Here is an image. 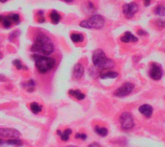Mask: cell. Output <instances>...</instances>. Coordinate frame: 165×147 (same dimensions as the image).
<instances>
[{"mask_svg": "<svg viewBox=\"0 0 165 147\" xmlns=\"http://www.w3.org/2000/svg\"><path fill=\"white\" fill-rule=\"evenodd\" d=\"M31 50L33 52L43 54V56H47V55L53 52L54 46L52 41L49 40L47 36L44 34H39L34 41V44L32 45Z\"/></svg>", "mask_w": 165, "mask_h": 147, "instance_id": "obj_1", "label": "cell"}, {"mask_svg": "<svg viewBox=\"0 0 165 147\" xmlns=\"http://www.w3.org/2000/svg\"><path fill=\"white\" fill-rule=\"evenodd\" d=\"M92 61H93V63L96 67L102 70L110 69V68H112L115 66V63H114L111 59H108L102 49H97L93 53Z\"/></svg>", "mask_w": 165, "mask_h": 147, "instance_id": "obj_2", "label": "cell"}, {"mask_svg": "<svg viewBox=\"0 0 165 147\" xmlns=\"http://www.w3.org/2000/svg\"><path fill=\"white\" fill-rule=\"evenodd\" d=\"M33 59H35L36 67L41 73H47L49 70H51L55 66V60L49 58L47 56H43V55L36 54L33 55Z\"/></svg>", "mask_w": 165, "mask_h": 147, "instance_id": "obj_3", "label": "cell"}, {"mask_svg": "<svg viewBox=\"0 0 165 147\" xmlns=\"http://www.w3.org/2000/svg\"><path fill=\"white\" fill-rule=\"evenodd\" d=\"M105 20L102 16L95 15L90 18L80 22V26L87 29H102L104 26Z\"/></svg>", "mask_w": 165, "mask_h": 147, "instance_id": "obj_4", "label": "cell"}, {"mask_svg": "<svg viewBox=\"0 0 165 147\" xmlns=\"http://www.w3.org/2000/svg\"><path fill=\"white\" fill-rule=\"evenodd\" d=\"M120 123L121 127L124 130H130L134 126V120L132 114L128 112L123 113L120 116Z\"/></svg>", "mask_w": 165, "mask_h": 147, "instance_id": "obj_5", "label": "cell"}, {"mask_svg": "<svg viewBox=\"0 0 165 147\" xmlns=\"http://www.w3.org/2000/svg\"><path fill=\"white\" fill-rule=\"evenodd\" d=\"M20 137V133L13 128H0V140H4L5 139L13 140L18 139Z\"/></svg>", "mask_w": 165, "mask_h": 147, "instance_id": "obj_6", "label": "cell"}, {"mask_svg": "<svg viewBox=\"0 0 165 147\" xmlns=\"http://www.w3.org/2000/svg\"><path fill=\"white\" fill-rule=\"evenodd\" d=\"M133 89H134L133 84H131L130 82H126L124 83L120 88H118L115 90L114 94H115V96H118V97H125V96L130 94Z\"/></svg>", "mask_w": 165, "mask_h": 147, "instance_id": "obj_7", "label": "cell"}, {"mask_svg": "<svg viewBox=\"0 0 165 147\" xmlns=\"http://www.w3.org/2000/svg\"><path fill=\"white\" fill-rule=\"evenodd\" d=\"M137 12H138V5H137L135 2L127 3L123 6L124 16H125L127 18H128V19H130V18L133 17Z\"/></svg>", "mask_w": 165, "mask_h": 147, "instance_id": "obj_8", "label": "cell"}, {"mask_svg": "<svg viewBox=\"0 0 165 147\" xmlns=\"http://www.w3.org/2000/svg\"><path fill=\"white\" fill-rule=\"evenodd\" d=\"M162 74L163 72H162L161 66L157 63H153L152 65H151V69L149 72L150 77L154 80H160L162 77Z\"/></svg>", "mask_w": 165, "mask_h": 147, "instance_id": "obj_9", "label": "cell"}, {"mask_svg": "<svg viewBox=\"0 0 165 147\" xmlns=\"http://www.w3.org/2000/svg\"><path fill=\"white\" fill-rule=\"evenodd\" d=\"M139 112L143 114L144 116L149 118V117L152 116V114H153V107L149 104L141 105V106L139 107Z\"/></svg>", "mask_w": 165, "mask_h": 147, "instance_id": "obj_10", "label": "cell"}, {"mask_svg": "<svg viewBox=\"0 0 165 147\" xmlns=\"http://www.w3.org/2000/svg\"><path fill=\"white\" fill-rule=\"evenodd\" d=\"M137 40H138V38L135 37L132 33H130V32H126V33L121 37V41H123V43H136Z\"/></svg>", "mask_w": 165, "mask_h": 147, "instance_id": "obj_11", "label": "cell"}, {"mask_svg": "<svg viewBox=\"0 0 165 147\" xmlns=\"http://www.w3.org/2000/svg\"><path fill=\"white\" fill-rule=\"evenodd\" d=\"M84 74V67L81 63H76L73 67V71H72V75L75 79H80V78L83 76Z\"/></svg>", "mask_w": 165, "mask_h": 147, "instance_id": "obj_12", "label": "cell"}, {"mask_svg": "<svg viewBox=\"0 0 165 147\" xmlns=\"http://www.w3.org/2000/svg\"><path fill=\"white\" fill-rule=\"evenodd\" d=\"M99 77L102 78V79H108V78H110V79H114V78H117L118 77V73L115 72V71H102V73H100Z\"/></svg>", "mask_w": 165, "mask_h": 147, "instance_id": "obj_13", "label": "cell"}, {"mask_svg": "<svg viewBox=\"0 0 165 147\" xmlns=\"http://www.w3.org/2000/svg\"><path fill=\"white\" fill-rule=\"evenodd\" d=\"M49 16H50V19H51L53 24H58L59 21H60V19H61V16L59 15L56 11H51Z\"/></svg>", "mask_w": 165, "mask_h": 147, "instance_id": "obj_14", "label": "cell"}, {"mask_svg": "<svg viewBox=\"0 0 165 147\" xmlns=\"http://www.w3.org/2000/svg\"><path fill=\"white\" fill-rule=\"evenodd\" d=\"M69 94L73 96L75 98L78 99V100H82L85 98V94H83L82 93H80L79 90H71L69 91Z\"/></svg>", "mask_w": 165, "mask_h": 147, "instance_id": "obj_15", "label": "cell"}, {"mask_svg": "<svg viewBox=\"0 0 165 147\" xmlns=\"http://www.w3.org/2000/svg\"><path fill=\"white\" fill-rule=\"evenodd\" d=\"M71 40L73 41V43H81L84 40V37L82 34L79 33H73L71 35Z\"/></svg>", "mask_w": 165, "mask_h": 147, "instance_id": "obj_16", "label": "cell"}, {"mask_svg": "<svg viewBox=\"0 0 165 147\" xmlns=\"http://www.w3.org/2000/svg\"><path fill=\"white\" fill-rule=\"evenodd\" d=\"M154 13L158 16H165V6L163 5H159L154 8Z\"/></svg>", "mask_w": 165, "mask_h": 147, "instance_id": "obj_17", "label": "cell"}, {"mask_svg": "<svg viewBox=\"0 0 165 147\" xmlns=\"http://www.w3.org/2000/svg\"><path fill=\"white\" fill-rule=\"evenodd\" d=\"M95 132L97 133L98 135L102 136V137H105V136H107V134H108V130L106 129V128L99 127V126H97L95 128Z\"/></svg>", "mask_w": 165, "mask_h": 147, "instance_id": "obj_18", "label": "cell"}, {"mask_svg": "<svg viewBox=\"0 0 165 147\" xmlns=\"http://www.w3.org/2000/svg\"><path fill=\"white\" fill-rule=\"evenodd\" d=\"M6 143L9 145H13V146H17V147H20L22 146V141L18 139H13V140H8L6 141Z\"/></svg>", "mask_w": 165, "mask_h": 147, "instance_id": "obj_19", "label": "cell"}, {"mask_svg": "<svg viewBox=\"0 0 165 147\" xmlns=\"http://www.w3.org/2000/svg\"><path fill=\"white\" fill-rule=\"evenodd\" d=\"M30 109H31V111L33 112L34 113H40L41 111H42V106L41 105H39L38 103H31L30 104Z\"/></svg>", "mask_w": 165, "mask_h": 147, "instance_id": "obj_20", "label": "cell"}, {"mask_svg": "<svg viewBox=\"0 0 165 147\" xmlns=\"http://www.w3.org/2000/svg\"><path fill=\"white\" fill-rule=\"evenodd\" d=\"M71 134H72V130H71V129H67V130H65L63 133H61V134H60L61 140H62L63 141H67L69 139H70Z\"/></svg>", "mask_w": 165, "mask_h": 147, "instance_id": "obj_21", "label": "cell"}, {"mask_svg": "<svg viewBox=\"0 0 165 147\" xmlns=\"http://www.w3.org/2000/svg\"><path fill=\"white\" fill-rule=\"evenodd\" d=\"M8 17L10 18V20L12 22H15L16 24H18L20 21V16L17 15V13H11V15H9Z\"/></svg>", "mask_w": 165, "mask_h": 147, "instance_id": "obj_22", "label": "cell"}, {"mask_svg": "<svg viewBox=\"0 0 165 147\" xmlns=\"http://www.w3.org/2000/svg\"><path fill=\"white\" fill-rule=\"evenodd\" d=\"M24 88L28 90V91H33L34 90V87H35V83L33 80H29L27 83H25V84L23 85Z\"/></svg>", "mask_w": 165, "mask_h": 147, "instance_id": "obj_23", "label": "cell"}, {"mask_svg": "<svg viewBox=\"0 0 165 147\" xmlns=\"http://www.w3.org/2000/svg\"><path fill=\"white\" fill-rule=\"evenodd\" d=\"M2 23L5 28H9V27H11V25H12V21L10 20V18H9L8 16H5L2 21Z\"/></svg>", "mask_w": 165, "mask_h": 147, "instance_id": "obj_24", "label": "cell"}, {"mask_svg": "<svg viewBox=\"0 0 165 147\" xmlns=\"http://www.w3.org/2000/svg\"><path fill=\"white\" fill-rule=\"evenodd\" d=\"M13 63L16 66V67L17 68V69H22V68H23V66L21 65V63H20V60H17V59L15 60V61L13 62Z\"/></svg>", "mask_w": 165, "mask_h": 147, "instance_id": "obj_25", "label": "cell"}, {"mask_svg": "<svg viewBox=\"0 0 165 147\" xmlns=\"http://www.w3.org/2000/svg\"><path fill=\"white\" fill-rule=\"evenodd\" d=\"M76 139H82V140H86L87 139V136L85 134H76L75 135Z\"/></svg>", "mask_w": 165, "mask_h": 147, "instance_id": "obj_26", "label": "cell"}, {"mask_svg": "<svg viewBox=\"0 0 165 147\" xmlns=\"http://www.w3.org/2000/svg\"><path fill=\"white\" fill-rule=\"evenodd\" d=\"M39 15H40V18H39V22H44V13H43V12L42 11H40V13H39Z\"/></svg>", "mask_w": 165, "mask_h": 147, "instance_id": "obj_27", "label": "cell"}, {"mask_svg": "<svg viewBox=\"0 0 165 147\" xmlns=\"http://www.w3.org/2000/svg\"><path fill=\"white\" fill-rule=\"evenodd\" d=\"M17 35H20V32H18V31H17V32H13V33L10 35V39H9V40H12L14 38H15V37H14V36H17Z\"/></svg>", "mask_w": 165, "mask_h": 147, "instance_id": "obj_28", "label": "cell"}, {"mask_svg": "<svg viewBox=\"0 0 165 147\" xmlns=\"http://www.w3.org/2000/svg\"><path fill=\"white\" fill-rule=\"evenodd\" d=\"M137 34H138L139 36H146V35H148V33H147V32L144 31V30H138Z\"/></svg>", "mask_w": 165, "mask_h": 147, "instance_id": "obj_29", "label": "cell"}, {"mask_svg": "<svg viewBox=\"0 0 165 147\" xmlns=\"http://www.w3.org/2000/svg\"><path fill=\"white\" fill-rule=\"evenodd\" d=\"M157 25L160 26V27H164L165 26V20H158Z\"/></svg>", "mask_w": 165, "mask_h": 147, "instance_id": "obj_30", "label": "cell"}, {"mask_svg": "<svg viewBox=\"0 0 165 147\" xmlns=\"http://www.w3.org/2000/svg\"><path fill=\"white\" fill-rule=\"evenodd\" d=\"M143 2H144V5L146 7H148L151 4V2H152V0H143Z\"/></svg>", "mask_w": 165, "mask_h": 147, "instance_id": "obj_31", "label": "cell"}, {"mask_svg": "<svg viewBox=\"0 0 165 147\" xmlns=\"http://www.w3.org/2000/svg\"><path fill=\"white\" fill-rule=\"evenodd\" d=\"M88 147H100V145H99V143H97V142H94V143L90 144Z\"/></svg>", "mask_w": 165, "mask_h": 147, "instance_id": "obj_32", "label": "cell"}, {"mask_svg": "<svg viewBox=\"0 0 165 147\" xmlns=\"http://www.w3.org/2000/svg\"><path fill=\"white\" fill-rule=\"evenodd\" d=\"M4 17H5V16H0V22H2V21H3Z\"/></svg>", "mask_w": 165, "mask_h": 147, "instance_id": "obj_33", "label": "cell"}, {"mask_svg": "<svg viewBox=\"0 0 165 147\" xmlns=\"http://www.w3.org/2000/svg\"><path fill=\"white\" fill-rule=\"evenodd\" d=\"M64 1H65V2H72L73 0H64Z\"/></svg>", "mask_w": 165, "mask_h": 147, "instance_id": "obj_34", "label": "cell"}, {"mask_svg": "<svg viewBox=\"0 0 165 147\" xmlns=\"http://www.w3.org/2000/svg\"><path fill=\"white\" fill-rule=\"evenodd\" d=\"M7 0H0V2H2V3H4V2H6Z\"/></svg>", "mask_w": 165, "mask_h": 147, "instance_id": "obj_35", "label": "cell"}, {"mask_svg": "<svg viewBox=\"0 0 165 147\" xmlns=\"http://www.w3.org/2000/svg\"><path fill=\"white\" fill-rule=\"evenodd\" d=\"M2 58V54L1 53H0V59H1Z\"/></svg>", "mask_w": 165, "mask_h": 147, "instance_id": "obj_36", "label": "cell"}, {"mask_svg": "<svg viewBox=\"0 0 165 147\" xmlns=\"http://www.w3.org/2000/svg\"><path fill=\"white\" fill-rule=\"evenodd\" d=\"M67 147H75V146H72V145H71V146H67Z\"/></svg>", "mask_w": 165, "mask_h": 147, "instance_id": "obj_37", "label": "cell"}]
</instances>
